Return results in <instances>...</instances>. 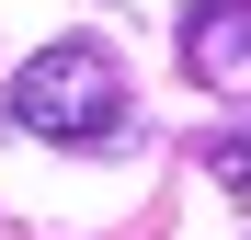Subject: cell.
Wrapping results in <instances>:
<instances>
[{
  "label": "cell",
  "mask_w": 251,
  "mask_h": 240,
  "mask_svg": "<svg viewBox=\"0 0 251 240\" xmlns=\"http://www.w3.org/2000/svg\"><path fill=\"white\" fill-rule=\"evenodd\" d=\"M0 114H12L23 137H46V149H103V137H126V69L92 34H57V46H34L12 69Z\"/></svg>",
  "instance_id": "1"
},
{
  "label": "cell",
  "mask_w": 251,
  "mask_h": 240,
  "mask_svg": "<svg viewBox=\"0 0 251 240\" xmlns=\"http://www.w3.org/2000/svg\"><path fill=\"white\" fill-rule=\"evenodd\" d=\"M183 80L194 92H217V103H240L251 92V0H183Z\"/></svg>",
  "instance_id": "2"
},
{
  "label": "cell",
  "mask_w": 251,
  "mask_h": 240,
  "mask_svg": "<svg viewBox=\"0 0 251 240\" xmlns=\"http://www.w3.org/2000/svg\"><path fill=\"white\" fill-rule=\"evenodd\" d=\"M194 160H205V183H217V194H251V126H217V137H194Z\"/></svg>",
  "instance_id": "3"
}]
</instances>
